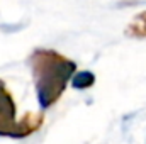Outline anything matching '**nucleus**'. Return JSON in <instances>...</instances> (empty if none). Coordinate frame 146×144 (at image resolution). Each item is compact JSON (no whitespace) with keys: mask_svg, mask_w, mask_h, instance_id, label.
<instances>
[{"mask_svg":"<svg viewBox=\"0 0 146 144\" xmlns=\"http://www.w3.org/2000/svg\"><path fill=\"white\" fill-rule=\"evenodd\" d=\"M37 102L41 108L53 107L76 75V63L54 49L37 48L29 56Z\"/></svg>","mask_w":146,"mask_h":144,"instance_id":"nucleus-1","label":"nucleus"},{"mask_svg":"<svg viewBox=\"0 0 146 144\" xmlns=\"http://www.w3.org/2000/svg\"><path fill=\"white\" fill-rule=\"evenodd\" d=\"M44 124L42 112H26L17 117V104L5 81L0 80V137L24 139L37 132Z\"/></svg>","mask_w":146,"mask_h":144,"instance_id":"nucleus-2","label":"nucleus"},{"mask_svg":"<svg viewBox=\"0 0 146 144\" xmlns=\"http://www.w3.org/2000/svg\"><path fill=\"white\" fill-rule=\"evenodd\" d=\"M126 36L134 39H146V10L134 15V19L126 27Z\"/></svg>","mask_w":146,"mask_h":144,"instance_id":"nucleus-3","label":"nucleus"},{"mask_svg":"<svg viewBox=\"0 0 146 144\" xmlns=\"http://www.w3.org/2000/svg\"><path fill=\"white\" fill-rule=\"evenodd\" d=\"M95 75L92 71H78L72 80V87L75 90H87V88H92L95 85Z\"/></svg>","mask_w":146,"mask_h":144,"instance_id":"nucleus-4","label":"nucleus"}]
</instances>
